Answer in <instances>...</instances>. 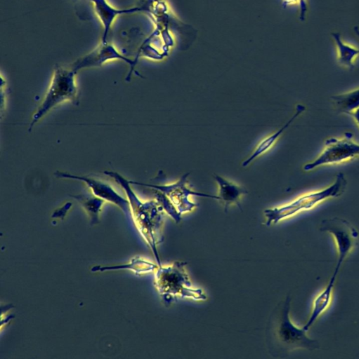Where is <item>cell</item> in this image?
Masks as SVG:
<instances>
[{
  "label": "cell",
  "instance_id": "1",
  "mask_svg": "<svg viewBox=\"0 0 359 359\" xmlns=\"http://www.w3.org/2000/svg\"><path fill=\"white\" fill-rule=\"evenodd\" d=\"M290 302L289 295L276 306L268 323V348L275 358H285L297 349L313 351L320 348L318 340L309 337L307 330L297 327L291 320Z\"/></svg>",
  "mask_w": 359,
  "mask_h": 359
},
{
  "label": "cell",
  "instance_id": "2",
  "mask_svg": "<svg viewBox=\"0 0 359 359\" xmlns=\"http://www.w3.org/2000/svg\"><path fill=\"white\" fill-rule=\"evenodd\" d=\"M104 173L113 178L124 189L133 223L151 249L157 265L161 266L157 245L163 240L162 226L165 212L162 207L155 198L141 201L131 187L129 180L119 173L113 171H105Z\"/></svg>",
  "mask_w": 359,
  "mask_h": 359
},
{
  "label": "cell",
  "instance_id": "3",
  "mask_svg": "<svg viewBox=\"0 0 359 359\" xmlns=\"http://www.w3.org/2000/svg\"><path fill=\"white\" fill-rule=\"evenodd\" d=\"M186 265L185 262L176 261L169 266H158L155 271L154 285L167 306L178 298L196 301L207 299L203 290L193 287L185 270Z\"/></svg>",
  "mask_w": 359,
  "mask_h": 359
},
{
  "label": "cell",
  "instance_id": "4",
  "mask_svg": "<svg viewBox=\"0 0 359 359\" xmlns=\"http://www.w3.org/2000/svg\"><path fill=\"white\" fill-rule=\"evenodd\" d=\"M77 72L71 67L56 65L44 99L32 115L28 130L50 111L65 102L79 104V92L76 82Z\"/></svg>",
  "mask_w": 359,
  "mask_h": 359
},
{
  "label": "cell",
  "instance_id": "5",
  "mask_svg": "<svg viewBox=\"0 0 359 359\" xmlns=\"http://www.w3.org/2000/svg\"><path fill=\"white\" fill-rule=\"evenodd\" d=\"M346 185L347 182L344 174L339 172L337 175L335 181L329 187L304 194L285 205L265 210L266 224H275L300 212L311 210L325 200L338 197L344 192Z\"/></svg>",
  "mask_w": 359,
  "mask_h": 359
},
{
  "label": "cell",
  "instance_id": "6",
  "mask_svg": "<svg viewBox=\"0 0 359 359\" xmlns=\"http://www.w3.org/2000/svg\"><path fill=\"white\" fill-rule=\"evenodd\" d=\"M320 230L329 233L335 242L338 259L329 279L330 281L335 283L343 262L357 244L359 233L350 222L339 217L322 220Z\"/></svg>",
  "mask_w": 359,
  "mask_h": 359
},
{
  "label": "cell",
  "instance_id": "7",
  "mask_svg": "<svg viewBox=\"0 0 359 359\" xmlns=\"http://www.w3.org/2000/svg\"><path fill=\"white\" fill-rule=\"evenodd\" d=\"M190 172L183 175L177 181L165 184H145L134 181H129L131 184L141 185L152 189L159 191L164 194L176 207L182 215L192 211L197 204L190 200V196L207 197L218 200V196L198 192L191 189L187 185L188 177Z\"/></svg>",
  "mask_w": 359,
  "mask_h": 359
},
{
  "label": "cell",
  "instance_id": "8",
  "mask_svg": "<svg viewBox=\"0 0 359 359\" xmlns=\"http://www.w3.org/2000/svg\"><path fill=\"white\" fill-rule=\"evenodd\" d=\"M356 156H359V144L352 140V134L347 133L341 139H327L321 154L314 161L306 163L303 170L310 171L323 165L344 162Z\"/></svg>",
  "mask_w": 359,
  "mask_h": 359
},
{
  "label": "cell",
  "instance_id": "9",
  "mask_svg": "<svg viewBox=\"0 0 359 359\" xmlns=\"http://www.w3.org/2000/svg\"><path fill=\"white\" fill-rule=\"evenodd\" d=\"M115 60L124 61L129 65L131 69L126 76L127 81H129L131 74L136 67L137 61L135 59L132 60L127 57L107 41L105 43L101 42L91 52L74 61L70 67L74 71L77 72L82 69L99 67L109 61Z\"/></svg>",
  "mask_w": 359,
  "mask_h": 359
},
{
  "label": "cell",
  "instance_id": "10",
  "mask_svg": "<svg viewBox=\"0 0 359 359\" xmlns=\"http://www.w3.org/2000/svg\"><path fill=\"white\" fill-rule=\"evenodd\" d=\"M54 175L58 178L72 179L84 182L91 191L93 195L103 199L105 202L113 203L118 206L124 214L131 216L128 199L119 195L114 188L106 182L92 177L75 175L60 171H57Z\"/></svg>",
  "mask_w": 359,
  "mask_h": 359
},
{
  "label": "cell",
  "instance_id": "11",
  "mask_svg": "<svg viewBox=\"0 0 359 359\" xmlns=\"http://www.w3.org/2000/svg\"><path fill=\"white\" fill-rule=\"evenodd\" d=\"M93 6L95 13L100 20L103 28L101 42L107 41L108 34L116 18L122 14L133 13L148 11L145 7L135 6L129 8H117L111 6L107 0H89Z\"/></svg>",
  "mask_w": 359,
  "mask_h": 359
},
{
  "label": "cell",
  "instance_id": "12",
  "mask_svg": "<svg viewBox=\"0 0 359 359\" xmlns=\"http://www.w3.org/2000/svg\"><path fill=\"white\" fill-rule=\"evenodd\" d=\"M214 178L218 186V200L223 203L226 212L230 205L235 203L239 205L241 197L247 193L244 187L221 175L214 174Z\"/></svg>",
  "mask_w": 359,
  "mask_h": 359
},
{
  "label": "cell",
  "instance_id": "13",
  "mask_svg": "<svg viewBox=\"0 0 359 359\" xmlns=\"http://www.w3.org/2000/svg\"><path fill=\"white\" fill-rule=\"evenodd\" d=\"M305 107L301 104H298L296 107V111L294 114L290 118V119L278 130L275 131L273 134L268 135L261 140L256 145L254 151L252 152L250 156L245 159L242 166L245 168L248 166L254 160L268 151L274 145L279 137L283 133V132L290 126V124L298 117L303 111Z\"/></svg>",
  "mask_w": 359,
  "mask_h": 359
},
{
  "label": "cell",
  "instance_id": "14",
  "mask_svg": "<svg viewBox=\"0 0 359 359\" xmlns=\"http://www.w3.org/2000/svg\"><path fill=\"white\" fill-rule=\"evenodd\" d=\"M158 265H155L140 257H133L129 263L113 266H96L91 268L93 272L112 270H131L136 274H143L155 271Z\"/></svg>",
  "mask_w": 359,
  "mask_h": 359
},
{
  "label": "cell",
  "instance_id": "15",
  "mask_svg": "<svg viewBox=\"0 0 359 359\" xmlns=\"http://www.w3.org/2000/svg\"><path fill=\"white\" fill-rule=\"evenodd\" d=\"M337 46V60L347 68L354 67V61L359 55V48L345 43L339 33L331 34Z\"/></svg>",
  "mask_w": 359,
  "mask_h": 359
},
{
  "label": "cell",
  "instance_id": "16",
  "mask_svg": "<svg viewBox=\"0 0 359 359\" xmlns=\"http://www.w3.org/2000/svg\"><path fill=\"white\" fill-rule=\"evenodd\" d=\"M71 196L75 198L83 207L90 218L91 224H96L99 222L100 212L105 202V201L94 195L79 194Z\"/></svg>",
  "mask_w": 359,
  "mask_h": 359
},
{
  "label": "cell",
  "instance_id": "17",
  "mask_svg": "<svg viewBox=\"0 0 359 359\" xmlns=\"http://www.w3.org/2000/svg\"><path fill=\"white\" fill-rule=\"evenodd\" d=\"M337 110L348 114L359 107V88L332 97Z\"/></svg>",
  "mask_w": 359,
  "mask_h": 359
},
{
  "label": "cell",
  "instance_id": "18",
  "mask_svg": "<svg viewBox=\"0 0 359 359\" xmlns=\"http://www.w3.org/2000/svg\"><path fill=\"white\" fill-rule=\"evenodd\" d=\"M155 191V199L159 203L164 211L176 222L178 223L181 220V215L178 212L176 207L171 201L162 192Z\"/></svg>",
  "mask_w": 359,
  "mask_h": 359
},
{
  "label": "cell",
  "instance_id": "19",
  "mask_svg": "<svg viewBox=\"0 0 359 359\" xmlns=\"http://www.w3.org/2000/svg\"><path fill=\"white\" fill-rule=\"evenodd\" d=\"M348 115L351 116L353 118L355 123L359 127V107L349 113Z\"/></svg>",
  "mask_w": 359,
  "mask_h": 359
},
{
  "label": "cell",
  "instance_id": "20",
  "mask_svg": "<svg viewBox=\"0 0 359 359\" xmlns=\"http://www.w3.org/2000/svg\"><path fill=\"white\" fill-rule=\"evenodd\" d=\"M354 31H355V34H357V36L359 37V28L358 27H355Z\"/></svg>",
  "mask_w": 359,
  "mask_h": 359
}]
</instances>
